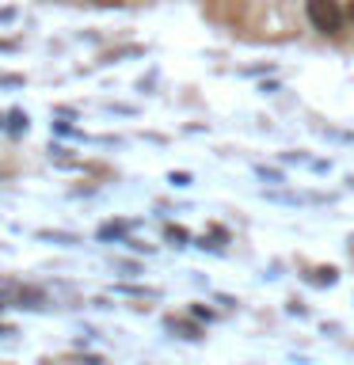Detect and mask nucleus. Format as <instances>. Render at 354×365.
<instances>
[{
    "mask_svg": "<svg viewBox=\"0 0 354 365\" xmlns=\"http://www.w3.org/2000/svg\"><path fill=\"white\" fill-rule=\"evenodd\" d=\"M308 19H313L316 31L339 34V27H343V8L335 4V0H308Z\"/></svg>",
    "mask_w": 354,
    "mask_h": 365,
    "instance_id": "1",
    "label": "nucleus"
},
{
    "mask_svg": "<svg viewBox=\"0 0 354 365\" xmlns=\"http://www.w3.org/2000/svg\"><path fill=\"white\" fill-rule=\"evenodd\" d=\"M168 236L176 240V244H183V240H187V232H183V228H168Z\"/></svg>",
    "mask_w": 354,
    "mask_h": 365,
    "instance_id": "2",
    "label": "nucleus"
},
{
    "mask_svg": "<svg viewBox=\"0 0 354 365\" xmlns=\"http://www.w3.org/2000/svg\"><path fill=\"white\" fill-rule=\"evenodd\" d=\"M99 4H114V0H99Z\"/></svg>",
    "mask_w": 354,
    "mask_h": 365,
    "instance_id": "3",
    "label": "nucleus"
}]
</instances>
